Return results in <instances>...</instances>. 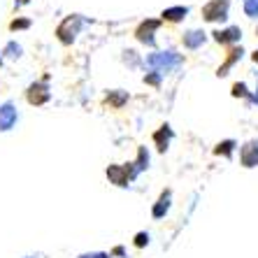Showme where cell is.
<instances>
[{
    "label": "cell",
    "mask_w": 258,
    "mask_h": 258,
    "mask_svg": "<svg viewBox=\"0 0 258 258\" xmlns=\"http://www.w3.org/2000/svg\"><path fill=\"white\" fill-rule=\"evenodd\" d=\"M184 66V54H179L177 49H154L151 54L144 56V70H156L161 75H170V72L179 70Z\"/></svg>",
    "instance_id": "cell-1"
},
{
    "label": "cell",
    "mask_w": 258,
    "mask_h": 258,
    "mask_svg": "<svg viewBox=\"0 0 258 258\" xmlns=\"http://www.w3.org/2000/svg\"><path fill=\"white\" fill-rule=\"evenodd\" d=\"M82 28H84V17L82 14H68L58 26H56V40H58L63 47H72L77 42V37L82 35Z\"/></svg>",
    "instance_id": "cell-2"
},
{
    "label": "cell",
    "mask_w": 258,
    "mask_h": 258,
    "mask_svg": "<svg viewBox=\"0 0 258 258\" xmlns=\"http://www.w3.org/2000/svg\"><path fill=\"white\" fill-rule=\"evenodd\" d=\"M200 14H203V21H207V24H228L230 0H207Z\"/></svg>",
    "instance_id": "cell-3"
},
{
    "label": "cell",
    "mask_w": 258,
    "mask_h": 258,
    "mask_svg": "<svg viewBox=\"0 0 258 258\" xmlns=\"http://www.w3.org/2000/svg\"><path fill=\"white\" fill-rule=\"evenodd\" d=\"M51 100V89H49V75H44L42 79H37L33 84H28L26 89V102L33 107H42Z\"/></svg>",
    "instance_id": "cell-4"
},
{
    "label": "cell",
    "mask_w": 258,
    "mask_h": 258,
    "mask_svg": "<svg viewBox=\"0 0 258 258\" xmlns=\"http://www.w3.org/2000/svg\"><path fill=\"white\" fill-rule=\"evenodd\" d=\"M161 26H163L161 19H144V21H140L138 24V28H135L133 35H135V40H138L140 44L154 49L156 47V33H158Z\"/></svg>",
    "instance_id": "cell-5"
},
{
    "label": "cell",
    "mask_w": 258,
    "mask_h": 258,
    "mask_svg": "<svg viewBox=\"0 0 258 258\" xmlns=\"http://www.w3.org/2000/svg\"><path fill=\"white\" fill-rule=\"evenodd\" d=\"M210 37L221 47H237L242 42V28L240 26H223V28H214Z\"/></svg>",
    "instance_id": "cell-6"
},
{
    "label": "cell",
    "mask_w": 258,
    "mask_h": 258,
    "mask_svg": "<svg viewBox=\"0 0 258 258\" xmlns=\"http://www.w3.org/2000/svg\"><path fill=\"white\" fill-rule=\"evenodd\" d=\"M140 170L135 168V163H126V165H109L107 168V177L112 184L116 186H128V181H133L138 177Z\"/></svg>",
    "instance_id": "cell-7"
},
{
    "label": "cell",
    "mask_w": 258,
    "mask_h": 258,
    "mask_svg": "<svg viewBox=\"0 0 258 258\" xmlns=\"http://www.w3.org/2000/svg\"><path fill=\"white\" fill-rule=\"evenodd\" d=\"M207 40H210V35H207L203 28H188L181 33V47L186 49V51H198V49H203L205 44H207Z\"/></svg>",
    "instance_id": "cell-8"
},
{
    "label": "cell",
    "mask_w": 258,
    "mask_h": 258,
    "mask_svg": "<svg viewBox=\"0 0 258 258\" xmlns=\"http://www.w3.org/2000/svg\"><path fill=\"white\" fill-rule=\"evenodd\" d=\"M17 121H19L17 105H14L12 100H5L3 105H0V131H3V133L12 131V128L17 126Z\"/></svg>",
    "instance_id": "cell-9"
},
{
    "label": "cell",
    "mask_w": 258,
    "mask_h": 258,
    "mask_svg": "<svg viewBox=\"0 0 258 258\" xmlns=\"http://www.w3.org/2000/svg\"><path fill=\"white\" fill-rule=\"evenodd\" d=\"M244 54L246 51L240 47V44H237V47H230V51L226 54V60H223L221 66H219V70H216V77H228L230 70H233V68L244 58Z\"/></svg>",
    "instance_id": "cell-10"
},
{
    "label": "cell",
    "mask_w": 258,
    "mask_h": 258,
    "mask_svg": "<svg viewBox=\"0 0 258 258\" xmlns=\"http://www.w3.org/2000/svg\"><path fill=\"white\" fill-rule=\"evenodd\" d=\"M188 12H191V7H186V5L165 7V10L161 12V21L163 24H181V21L188 17Z\"/></svg>",
    "instance_id": "cell-11"
},
{
    "label": "cell",
    "mask_w": 258,
    "mask_h": 258,
    "mask_svg": "<svg viewBox=\"0 0 258 258\" xmlns=\"http://www.w3.org/2000/svg\"><path fill=\"white\" fill-rule=\"evenodd\" d=\"M240 161L244 168H253L258 165V140H249L240 149Z\"/></svg>",
    "instance_id": "cell-12"
},
{
    "label": "cell",
    "mask_w": 258,
    "mask_h": 258,
    "mask_svg": "<svg viewBox=\"0 0 258 258\" xmlns=\"http://www.w3.org/2000/svg\"><path fill=\"white\" fill-rule=\"evenodd\" d=\"M128 100H131V96H128V91H123V89H112L105 93V105H109L112 109H121Z\"/></svg>",
    "instance_id": "cell-13"
},
{
    "label": "cell",
    "mask_w": 258,
    "mask_h": 258,
    "mask_svg": "<svg viewBox=\"0 0 258 258\" xmlns=\"http://www.w3.org/2000/svg\"><path fill=\"white\" fill-rule=\"evenodd\" d=\"M172 138H174V133H172V128H170V123H163V126L154 133V138L151 140H154V144H156V149L163 154V151L168 149V144H170Z\"/></svg>",
    "instance_id": "cell-14"
},
{
    "label": "cell",
    "mask_w": 258,
    "mask_h": 258,
    "mask_svg": "<svg viewBox=\"0 0 258 258\" xmlns=\"http://www.w3.org/2000/svg\"><path fill=\"white\" fill-rule=\"evenodd\" d=\"M0 56H3L5 60H19V58H24V47H21L17 40H10V42L3 47Z\"/></svg>",
    "instance_id": "cell-15"
},
{
    "label": "cell",
    "mask_w": 258,
    "mask_h": 258,
    "mask_svg": "<svg viewBox=\"0 0 258 258\" xmlns=\"http://www.w3.org/2000/svg\"><path fill=\"white\" fill-rule=\"evenodd\" d=\"M7 28L12 30V33H21V30H30L33 28V19L28 17H14L10 24H7Z\"/></svg>",
    "instance_id": "cell-16"
},
{
    "label": "cell",
    "mask_w": 258,
    "mask_h": 258,
    "mask_svg": "<svg viewBox=\"0 0 258 258\" xmlns=\"http://www.w3.org/2000/svg\"><path fill=\"white\" fill-rule=\"evenodd\" d=\"M121 58H123V63H126L128 68H133V70L140 68V66H144V58L135 51V49H123V56H121Z\"/></svg>",
    "instance_id": "cell-17"
},
{
    "label": "cell",
    "mask_w": 258,
    "mask_h": 258,
    "mask_svg": "<svg viewBox=\"0 0 258 258\" xmlns=\"http://www.w3.org/2000/svg\"><path fill=\"white\" fill-rule=\"evenodd\" d=\"M163 77H165V75H161V72H156V70H147L142 75V82L147 86H154V89H158V86L163 84Z\"/></svg>",
    "instance_id": "cell-18"
},
{
    "label": "cell",
    "mask_w": 258,
    "mask_h": 258,
    "mask_svg": "<svg viewBox=\"0 0 258 258\" xmlns=\"http://www.w3.org/2000/svg\"><path fill=\"white\" fill-rule=\"evenodd\" d=\"M235 147H237V142H235V140H223V142L216 144L214 154H216V156H230V154L235 151Z\"/></svg>",
    "instance_id": "cell-19"
},
{
    "label": "cell",
    "mask_w": 258,
    "mask_h": 258,
    "mask_svg": "<svg viewBox=\"0 0 258 258\" xmlns=\"http://www.w3.org/2000/svg\"><path fill=\"white\" fill-rule=\"evenodd\" d=\"M242 10H244V17L258 21V0H242Z\"/></svg>",
    "instance_id": "cell-20"
},
{
    "label": "cell",
    "mask_w": 258,
    "mask_h": 258,
    "mask_svg": "<svg viewBox=\"0 0 258 258\" xmlns=\"http://www.w3.org/2000/svg\"><path fill=\"white\" fill-rule=\"evenodd\" d=\"M168 207H170V191H165L161 198H158L156 207H154V216H156V219H161V216L168 212Z\"/></svg>",
    "instance_id": "cell-21"
},
{
    "label": "cell",
    "mask_w": 258,
    "mask_h": 258,
    "mask_svg": "<svg viewBox=\"0 0 258 258\" xmlns=\"http://www.w3.org/2000/svg\"><path fill=\"white\" fill-rule=\"evenodd\" d=\"M135 168H138L140 172L149 168V151H147V147H140V149H138V161H135Z\"/></svg>",
    "instance_id": "cell-22"
},
{
    "label": "cell",
    "mask_w": 258,
    "mask_h": 258,
    "mask_svg": "<svg viewBox=\"0 0 258 258\" xmlns=\"http://www.w3.org/2000/svg\"><path fill=\"white\" fill-rule=\"evenodd\" d=\"M230 93H233V98H246V100H249V96H251V91H249L246 82H235Z\"/></svg>",
    "instance_id": "cell-23"
},
{
    "label": "cell",
    "mask_w": 258,
    "mask_h": 258,
    "mask_svg": "<svg viewBox=\"0 0 258 258\" xmlns=\"http://www.w3.org/2000/svg\"><path fill=\"white\" fill-rule=\"evenodd\" d=\"M246 102H249L251 107H253V105H258V79H256V86H253L251 96H249V100H246Z\"/></svg>",
    "instance_id": "cell-24"
},
{
    "label": "cell",
    "mask_w": 258,
    "mask_h": 258,
    "mask_svg": "<svg viewBox=\"0 0 258 258\" xmlns=\"http://www.w3.org/2000/svg\"><path fill=\"white\" fill-rule=\"evenodd\" d=\"M144 242H149V235H144V233H140L138 235V246H142Z\"/></svg>",
    "instance_id": "cell-25"
},
{
    "label": "cell",
    "mask_w": 258,
    "mask_h": 258,
    "mask_svg": "<svg viewBox=\"0 0 258 258\" xmlns=\"http://www.w3.org/2000/svg\"><path fill=\"white\" fill-rule=\"evenodd\" d=\"M26 5H30V0H14V7H17V10H21V7H26Z\"/></svg>",
    "instance_id": "cell-26"
},
{
    "label": "cell",
    "mask_w": 258,
    "mask_h": 258,
    "mask_svg": "<svg viewBox=\"0 0 258 258\" xmlns=\"http://www.w3.org/2000/svg\"><path fill=\"white\" fill-rule=\"evenodd\" d=\"M251 60H253V63H256V66H258V49H256V51H251Z\"/></svg>",
    "instance_id": "cell-27"
},
{
    "label": "cell",
    "mask_w": 258,
    "mask_h": 258,
    "mask_svg": "<svg viewBox=\"0 0 258 258\" xmlns=\"http://www.w3.org/2000/svg\"><path fill=\"white\" fill-rule=\"evenodd\" d=\"M3 60H5V58H3V56H0V68H3Z\"/></svg>",
    "instance_id": "cell-28"
},
{
    "label": "cell",
    "mask_w": 258,
    "mask_h": 258,
    "mask_svg": "<svg viewBox=\"0 0 258 258\" xmlns=\"http://www.w3.org/2000/svg\"><path fill=\"white\" fill-rule=\"evenodd\" d=\"M256 35H258V26H256Z\"/></svg>",
    "instance_id": "cell-29"
}]
</instances>
